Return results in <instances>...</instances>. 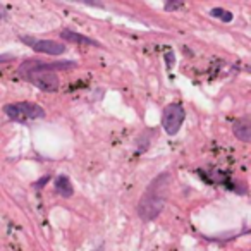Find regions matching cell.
<instances>
[{"label": "cell", "mask_w": 251, "mask_h": 251, "mask_svg": "<svg viewBox=\"0 0 251 251\" xmlns=\"http://www.w3.org/2000/svg\"><path fill=\"white\" fill-rule=\"evenodd\" d=\"M169 186H171V174L169 172H162L158 177L151 181L145 195L141 196L140 203H138V215L145 220V222H151L160 215L164 210L165 201L169 196Z\"/></svg>", "instance_id": "cell-2"}, {"label": "cell", "mask_w": 251, "mask_h": 251, "mask_svg": "<svg viewBox=\"0 0 251 251\" xmlns=\"http://www.w3.org/2000/svg\"><path fill=\"white\" fill-rule=\"evenodd\" d=\"M184 7V0H165V11L167 12H174L179 9Z\"/></svg>", "instance_id": "cell-10"}, {"label": "cell", "mask_w": 251, "mask_h": 251, "mask_svg": "<svg viewBox=\"0 0 251 251\" xmlns=\"http://www.w3.org/2000/svg\"><path fill=\"white\" fill-rule=\"evenodd\" d=\"M4 114L12 121L29 122L45 117V108L40 107L38 103H31V101H16V103L4 105Z\"/></svg>", "instance_id": "cell-3"}, {"label": "cell", "mask_w": 251, "mask_h": 251, "mask_svg": "<svg viewBox=\"0 0 251 251\" xmlns=\"http://www.w3.org/2000/svg\"><path fill=\"white\" fill-rule=\"evenodd\" d=\"M49 181H50V176H45V177H42V179H40L38 182H35V184H33V186H35L36 189H40V188H42V186H45V184H47V182H49Z\"/></svg>", "instance_id": "cell-12"}, {"label": "cell", "mask_w": 251, "mask_h": 251, "mask_svg": "<svg viewBox=\"0 0 251 251\" xmlns=\"http://www.w3.org/2000/svg\"><path fill=\"white\" fill-rule=\"evenodd\" d=\"M186 112L184 107L179 103H169L164 108V114H162V126H164L165 133L169 136H176L181 129L182 122H184Z\"/></svg>", "instance_id": "cell-4"}, {"label": "cell", "mask_w": 251, "mask_h": 251, "mask_svg": "<svg viewBox=\"0 0 251 251\" xmlns=\"http://www.w3.org/2000/svg\"><path fill=\"white\" fill-rule=\"evenodd\" d=\"M4 14H5V12L2 11V7H0V21H2V18H4Z\"/></svg>", "instance_id": "cell-13"}, {"label": "cell", "mask_w": 251, "mask_h": 251, "mask_svg": "<svg viewBox=\"0 0 251 251\" xmlns=\"http://www.w3.org/2000/svg\"><path fill=\"white\" fill-rule=\"evenodd\" d=\"M21 42H25L28 47H31L35 52L47 53V55H62L66 53V45L53 40H36L33 36H21Z\"/></svg>", "instance_id": "cell-5"}, {"label": "cell", "mask_w": 251, "mask_h": 251, "mask_svg": "<svg viewBox=\"0 0 251 251\" xmlns=\"http://www.w3.org/2000/svg\"><path fill=\"white\" fill-rule=\"evenodd\" d=\"M77 64L73 60H59V62H42V60H26L19 66V76L40 88L42 91H57L60 88V79L57 71L74 69Z\"/></svg>", "instance_id": "cell-1"}, {"label": "cell", "mask_w": 251, "mask_h": 251, "mask_svg": "<svg viewBox=\"0 0 251 251\" xmlns=\"http://www.w3.org/2000/svg\"><path fill=\"white\" fill-rule=\"evenodd\" d=\"M210 16H213V18L220 19V21H224V23H230V21H232V19H234L232 12L226 11V9H222V7H215V9H212V11H210Z\"/></svg>", "instance_id": "cell-9"}, {"label": "cell", "mask_w": 251, "mask_h": 251, "mask_svg": "<svg viewBox=\"0 0 251 251\" xmlns=\"http://www.w3.org/2000/svg\"><path fill=\"white\" fill-rule=\"evenodd\" d=\"M60 38L66 40V42H71V43H77V45H90V47H100V43L93 38H88V36L81 35V33H76V31H71V29H64L60 33Z\"/></svg>", "instance_id": "cell-6"}, {"label": "cell", "mask_w": 251, "mask_h": 251, "mask_svg": "<svg viewBox=\"0 0 251 251\" xmlns=\"http://www.w3.org/2000/svg\"><path fill=\"white\" fill-rule=\"evenodd\" d=\"M98 251H103V250H98Z\"/></svg>", "instance_id": "cell-14"}, {"label": "cell", "mask_w": 251, "mask_h": 251, "mask_svg": "<svg viewBox=\"0 0 251 251\" xmlns=\"http://www.w3.org/2000/svg\"><path fill=\"white\" fill-rule=\"evenodd\" d=\"M55 189L62 198H71V196L74 195L73 182L69 181L67 176H59V177H55Z\"/></svg>", "instance_id": "cell-8"}, {"label": "cell", "mask_w": 251, "mask_h": 251, "mask_svg": "<svg viewBox=\"0 0 251 251\" xmlns=\"http://www.w3.org/2000/svg\"><path fill=\"white\" fill-rule=\"evenodd\" d=\"M232 131H234V134H236L237 140L244 141V143H248V141L251 140V124H250L248 119L237 121L236 124H234Z\"/></svg>", "instance_id": "cell-7"}, {"label": "cell", "mask_w": 251, "mask_h": 251, "mask_svg": "<svg viewBox=\"0 0 251 251\" xmlns=\"http://www.w3.org/2000/svg\"><path fill=\"white\" fill-rule=\"evenodd\" d=\"M16 57L11 55V53H0V64H5V62H12Z\"/></svg>", "instance_id": "cell-11"}]
</instances>
